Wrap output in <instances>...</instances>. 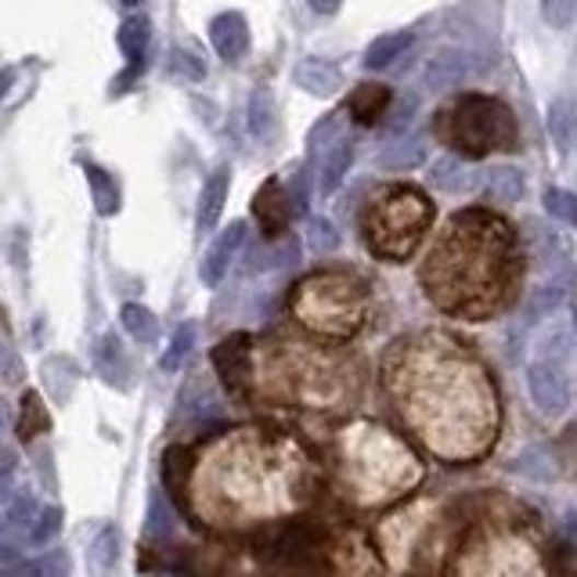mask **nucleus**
Listing matches in <instances>:
<instances>
[{
    "label": "nucleus",
    "instance_id": "ea45409f",
    "mask_svg": "<svg viewBox=\"0 0 577 577\" xmlns=\"http://www.w3.org/2000/svg\"><path fill=\"white\" fill-rule=\"evenodd\" d=\"M552 577H577V549L559 545L556 559H552Z\"/></svg>",
    "mask_w": 577,
    "mask_h": 577
},
{
    "label": "nucleus",
    "instance_id": "a19ab883",
    "mask_svg": "<svg viewBox=\"0 0 577 577\" xmlns=\"http://www.w3.org/2000/svg\"><path fill=\"white\" fill-rule=\"evenodd\" d=\"M563 545H570L577 549V506L563 517Z\"/></svg>",
    "mask_w": 577,
    "mask_h": 577
},
{
    "label": "nucleus",
    "instance_id": "7c9ffc66",
    "mask_svg": "<svg viewBox=\"0 0 577 577\" xmlns=\"http://www.w3.org/2000/svg\"><path fill=\"white\" fill-rule=\"evenodd\" d=\"M195 322H184L177 333H174V339H170V347H166V354H163V361H159V368L163 372H177V368L184 365V358L192 354V347H195Z\"/></svg>",
    "mask_w": 577,
    "mask_h": 577
},
{
    "label": "nucleus",
    "instance_id": "37998d69",
    "mask_svg": "<svg viewBox=\"0 0 577 577\" xmlns=\"http://www.w3.org/2000/svg\"><path fill=\"white\" fill-rule=\"evenodd\" d=\"M15 473V451L0 448V484H8V476Z\"/></svg>",
    "mask_w": 577,
    "mask_h": 577
},
{
    "label": "nucleus",
    "instance_id": "f8f14e48",
    "mask_svg": "<svg viewBox=\"0 0 577 577\" xmlns=\"http://www.w3.org/2000/svg\"><path fill=\"white\" fill-rule=\"evenodd\" d=\"M94 365H97V376H102L108 386L130 390V383H134L130 358L116 336H102V343H97V350H94Z\"/></svg>",
    "mask_w": 577,
    "mask_h": 577
},
{
    "label": "nucleus",
    "instance_id": "79ce46f5",
    "mask_svg": "<svg viewBox=\"0 0 577 577\" xmlns=\"http://www.w3.org/2000/svg\"><path fill=\"white\" fill-rule=\"evenodd\" d=\"M44 563L51 567V577H69V556H66V552H51Z\"/></svg>",
    "mask_w": 577,
    "mask_h": 577
},
{
    "label": "nucleus",
    "instance_id": "4c0bfd02",
    "mask_svg": "<svg viewBox=\"0 0 577 577\" xmlns=\"http://www.w3.org/2000/svg\"><path fill=\"white\" fill-rule=\"evenodd\" d=\"M170 69L181 72V77H188V80H203L206 77V66L195 55H188V51H170Z\"/></svg>",
    "mask_w": 577,
    "mask_h": 577
},
{
    "label": "nucleus",
    "instance_id": "b1692460",
    "mask_svg": "<svg viewBox=\"0 0 577 577\" xmlns=\"http://www.w3.org/2000/svg\"><path fill=\"white\" fill-rule=\"evenodd\" d=\"M412 47V33H390V36H379V41L365 51V66L368 69H386Z\"/></svg>",
    "mask_w": 577,
    "mask_h": 577
},
{
    "label": "nucleus",
    "instance_id": "6ab92c4d",
    "mask_svg": "<svg viewBox=\"0 0 577 577\" xmlns=\"http://www.w3.org/2000/svg\"><path fill=\"white\" fill-rule=\"evenodd\" d=\"M354 163V145L347 138H336L333 145L325 149V163H322V181H318V188L322 195H333L343 177H347V170Z\"/></svg>",
    "mask_w": 577,
    "mask_h": 577
},
{
    "label": "nucleus",
    "instance_id": "393cba45",
    "mask_svg": "<svg viewBox=\"0 0 577 577\" xmlns=\"http://www.w3.org/2000/svg\"><path fill=\"white\" fill-rule=\"evenodd\" d=\"M426 159V141L419 134H408L404 141H394V149H386V155H379V166L386 170H412Z\"/></svg>",
    "mask_w": 577,
    "mask_h": 577
},
{
    "label": "nucleus",
    "instance_id": "473e14b6",
    "mask_svg": "<svg viewBox=\"0 0 577 577\" xmlns=\"http://www.w3.org/2000/svg\"><path fill=\"white\" fill-rule=\"evenodd\" d=\"M545 210L556 217V220H563V224L577 228V195L574 192H567V188H549L545 192Z\"/></svg>",
    "mask_w": 577,
    "mask_h": 577
},
{
    "label": "nucleus",
    "instance_id": "a211bd4d",
    "mask_svg": "<svg viewBox=\"0 0 577 577\" xmlns=\"http://www.w3.org/2000/svg\"><path fill=\"white\" fill-rule=\"evenodd\" d=\"M228 181H231V174H228V166H220L217 174L206 181V188H203V199H199V235H206L217 220H220V210H224V199H228Z\"/></svg>",
    "mask_w": 577,
    "mask_h": 577
},
{
    "label": "nucleus",
    "instance_id": "09e8293b",
    "mask_svg": "<svg viewBox=\"0 0 577 577\" xmlns=\"http://www.w3.org/2000/svg\"><path fill=\"white\" fill-rule=\"evenodd\" d=\"M123 4H127V8H138V4H141V0H123Z\"/></svg>",
    "mask_w": 577,
    "mask_h": 577
},
{
    "label": "nucleus",
    "instance_id": "412c9836",
    "mask_svg": "<svg viewBox=\"0 0 577 577\" xmlns=\"http://www.w3.org/2000/svg\"><path fill=\"white\" fill-rule=\"evenodd\" d=\"M83 174H88V184H91V199H94V210L102 217H113L119 214V184L113 174H105L102 166L88 163L83 166Z\"/></svg>",
    "mask_w": 577,
    "mask_h": 577
},
{
    "label": "nucleus",
    "instance_id": "72a5a7b5",
    "mask_svg": "<svg viewBox=\"0 0 577 577\" xmlns=\"http://www.w3.org/2000/svg\"><path fill=\"white\" fill-rule=\"evenodd\" d=\"M61 506H44V512H41V520L33 523V531L26 534V542H33V545H47L51 538H58V531H61Z\"/></svg>",
    "mask_w": 577,
    "mask_h": 577
},
{
    "label": "nucleus",
    "instance_id": "7ed1b4c3",
    "mask_svg": "<svg viewBox=\"0 0 577 577\" xmlns=\"http://www.w3.org/2000/svg\"><path fill=\"white\" fill-rule=\"evenodd\" d=\"M372 286L354 267H318L289 289V314L303 333L343 343L365 333L372 322Z\"/></svg>",
    "mask_w": 577,
    "mask_h": 577
},
{
    "label": "nucleus",
    "instance_id": "9d476101",
    "mask_svg": "<svg viewBox=\"0 0 577 577\" xmlns=\"http://www.w3.org/2000/svg\"><path fill=\"white\" fill-rule=\"evenodd\" d=\"M390 105H394V91L386 83H358L347 102V113L358 127H379L390 113Z\"/></svg>",
    "mask_w": 577,
    "mask_h": 577
},
{
    "label": "nucleus",
    "instance_id": "f257e3e1",
    "mask_svg": "<svg viewBox=\"0 0 577 577\" xmlns=\"http://www.w3.org/2000/svg\"><path fill=\"white\" fill-rule=\"evenodd\" d=\"M386 386L397 412L445 459L484 455L495 426V383L473 350L445 333L397 339L386 354Z\"/></svg>",
    "mask_w": 577,
    "mask_h": 577
},
{
    "label": "nucleus",
    "instance_id": "49530a36",
    "mask_svg": "<svg viewBox=\"0 0 577 577\" xmlns=\"http://www.w3.org/2000/svg\"><path fill=\"white\" fill-rule=\"evenodd\" d=\"M11 429V408H8V401L0 397V437H4Z\"/></svg>",
    "mask_w": 577,
    "mask_h": 577
},
{
    "label": "nucleus",
    "instance_id": "a878e982",
    "mask_svg": "<svg viewBox=\"0 0 577 577\" xmlns=\"http://www.w3.org/2000/svg\"><path fill=\"white\" fill-rule=\"evenodd\" d=\"M119 322H123V328H127V336H134L138 343H152L159 336V318L149 311V307H141V303L123 307Z\"/></svg>",
    "mask_w": 577,
    "mask_h": 577
},
{
    "label": "nucleus",
    "instance_id": "e433bc0d",
    "mask_svg": "<svg viewBox=\"0 0 577 577\" xmlns=\"http://www.w3.org/2000/svg\"><path fill=\"white\" fill-rule=\"evenodd\" d=\"M0 577H47V563L44 559H11L0 567Z\"/></svg>",
    "mask_w": 577,
    "mask_h": 577
},
{
    "label": "nucleus",
    "instance_id": "2f4dec72",
    "mask_svg": "<svg viewBox=\"0 0 577 577\" xmlns=\"http://www.w3.org/2000/svg\"><path fill=\"white\" fill-rule=\"evenodd\" d=\"M434 181L440 184V188H448V192H462L465 184H473L470 170L462 166V159H459V155L440 159V163L434 166Z\"/></svg>",
    "mask_w": 577,
    "mask_h": 577
},
{
    "label": "nucleus",
    "instance_id": "1a4fd4ad",
    "mask_svg": "<svg viewBox=\"0 0 577 577\" xmlns=\"http://www.w3.org/2000/svg\"><path fill=\"white\" fill-rule=\"evenodd\" d=\"M245 231H250V228H245V220H235V224H228L210 242V250H206L203 267H199V275H203L206 286H220V281H224V275L231 272V264H235L239 250L245 245Z\"/></svg>",
    "mask_w": 577,
    "mask_h": 577
},
{
    "label": "nucleus",
    "instance_id": "20e7f679",
    "mask_svg": "<svg viewBox=\"0 0 577 577\" xmlns=\"http://www.w3.org/2000/svg\"><path fill=\"white\" fill-rule=\"evenodd\" d=\"M437 220L429 192L412 181H390L368 192L358 214V235L376 261L404 264L419 250Z\"/></svg>",
    "mask_w": 577,
    "mask_h": 577
},
{
    "label": "nucleus",
    "instance_id": "a18cd8bd",
    "mask_svg": "<svg viewBox=\"0 0 577 577\" xmlns=\"http://www.w3.org/2000/svg\"><path fill=\"white\" fill-rule=\"evenodd\" d=\"M343 4V0H311V8L314 11H322V15H333V11Z\"/></svg>",
    "mask_w": 577,
    "mask_h": 577
},
{
    "label": "nucleus",
    "instance_id": "58836bf2",
    "mask_svg": "<svg viewBox=\"0 0 577 577\" xmlns=\"http://www.w3.org/2000/svg\"><path fill=\"white\" fill-rule=\"evenodd\" d=\"M0 379L4 383H22V361L8 343H0Z\"/></svg>",
    "mask_w": 577,
    "mask_h": 577
},
{
    "label": "nucleus",
    "instance_id": "5701e85b",
    "mask_svg": "<svg viewBox=\"0 0 577 577\" xmlns=\"http://www.w3.org/2000/svg\"><path fill=\"white\" fill-rule=\"evenodd\" d=\"M145 531H149L152 542H166V538H174V531H177L174 506H170L159 487L149 495V520H145Z\"/></svg>",
    "mask_w": 577,
    "mask_h": 577
},
{
    "label": "nucleus",
    "instance_id": "de8ad7c7",
    "mask_svg": "<svg viewBox=\"0 0 577 577\" xmlns=\"http://www.w3.org/2000/svg\"><path fill=\"white\" fill-rule=\"evenodd\" d=\"M11 88V72H0V94Z\"/></svg>",
    "mask_w": 577,
    "mask_h": 577
},
{
    "label": "nucleus",
    "instance_id": "c03bdc74",
    "mask_svg": "<svg viewBox=\"0 0 577 577\" xmlns=\"http://www.w3.org/2000/svg\"><path fill=\"white\" fill-rule=\"evenodd\" d=\"M41 473H44V484L55 491V470H51V448H41Z\"/></svg>",
    "mask_w": 577,
    "mask_h": 577
},
{
    "label": "nucleus",
    "instance_id": "c85d7f7f",
    "mask_svg": "<svg viewBox=\"0 0 577 577\" xmlns=\"http://www.w3.org/2000/svg\"><path fill=\"white\" fill-rule=\"evenodd\" d=\"M462 55H455V51H445L440 55L434 66H429V77H426V83L434 91H448V88H455V83L462 80V72H465V66H462Z\"/></svg>",
    "mask_w": 577,
    "mask_h": 577
},
{
    "label": "nucleus",
    "instance_id": "6e6552de",
    "mask_svg": "<svg viewBox=\"0 0 577 577\" xmlns=\"http://www.w3.org/2000/svg\"><path fill=\"white\" fill-rule=\"evenodd\" d=\"M253 217H256V224H261L267 242H278L289 235V220L297 217V210H292L289 192L281 188L278 177L264 181L261 192L253 195Z\"/></svg>",
    "mask_w": 577,
    "mask_h": 577
},
{
    "label": "nucleus",
    "instance_id": "4468645a",
    "mask_svg": "<svg viewBox=\"0 0 577 577\" xmlns=\"http://www.w3.org/2000/svg\"><path fill=\"white\" fill-rule=\"evenodd\" d=\"M116 559H119V527L116 523H102V527H97V534L91 538V545H88L91 577H113Z\"/></svg>",
    "mask_w": 577,
    "mask_h": 577
},
{
    "label": "nucleus",
    "instance_id": "0eeeda50",
    "mask_svg": "<svg viewBox=\"0 0 577 577\" xmlns=\"http://www.w3.org/2000/svg\"><path fill=\"white\" fill-rule=\"evenodd\" d=\"M214 365H217L220 383H224L231 394L245 397L253 390V336H245V333L228 336L214 350Z\"/></svg>",
    "mask_w": 577,
    "mask_h": 577
},
{
    "label": "nucleus",
    "instance_id": "f3484780",
    "mask_svg": "<svg viewBox=\"0 0 577 577\" xmlns=\"http://www.w3.org/2000/svg\"><path fill=\"white\" fill-rule=\"evenodd\" d=\"M297 83H300L303 91L318 94V97H328V94L339 91L343 77H339L336 66H328V61H322V58H307V61H300V66H297Z\"/></svg>",
    "mask_w": 577,
    "mask_h": 577
},
{
    "label": "nucleus",
    "instance_id": "423d86ee",
    "mask_svg": "<svg viewBox=\"0 0 577 577\" xmlns=\"http://www.w3.org/2000/svg\"><path fill=\"white\" fill-rule=\"evenodd\" d=\"M527 397L545 419H563L570 408V379L559 361L538 358L527 365Z\"/></svg>",
    "mask_w": 577,
    "mask_h": 577
},
{
    "label": "nucleus",
    "instance_id": "c9c22d12",
    "mask_svg": "<svg viewBox=\"0 0 577 577\" xmlns=\"http://www.w3.org/2000/svg\"><path fill=\"white\" fill-rule=\"evenodd\" d=\"M542 11H545V22L549 26H570V22L577 19V0H542Z\"/></svg>",
    "mask_w": 577,
    "mask_h": 577
},
{
    "label": "nucleus",
    "instance_id": "aec40b11",
    "mask_svg": "<svg viewBox=\"0 0 577 577\" xmlns=\"http://www.w3.org/2000/svg\"><path fill=\"white\" fill-rule=\"evenodd\" d=\"M44 386L51 390V397L58 404H69L72 397V386H77V379H80V368L72 365L69 358H58V354H51V358L44 361Z\"/></svg>",
    "mask_w": 577,
    "mask_h": 577
},
{
    "label": "nucleus",
    "instance_id": "c756f323",
    "mask_svg": "<svg viewBox=\"0 0 577 577\" xmlns=\"http://www.w3.org/2000/svg\"><path fill=\"white\" fill-rule=\"evenodd\" d=\"M487 188L498 203H520L523 199V174L512 166H498L495 174L487 177Z\"/></svg>",
    "mask_w": 577,
    "mask_h": 577
},
{
    "label": "nucleus",
    "instance_id": "bb28decb",
    "mask_svg": "<svg viewBox=\"0 0 577 577\" xmlns=\"http://www.w3.org/2000/svg\"><path fill=\"white\" fill-rule=\"evenodd\" d=\"M47 429V412H44V401L36 390H26L22 394V408H19V437L26 440H36Z\"/></svg>",
    "mask_w": 577,
    "mask_h": 577
},
{
    "label": "nucleus",
    "instance_id": "4be33fe9",
    "mask_svg": "<svg viewBox=\"0 0 577 577\" xmlns=\"http://www.w3.org/2000/svg\"><path fill=\"white\" fill-rule=\"evenodd\" d=\"M41 512H44V506L36 501L33 491H15V495L4 501V520L11 531H19V534H30L33 523L41 520Z\"/></svg>",
    "mask_w": 577,
    "mask_h": 577
},
{
    "label": "nucleus",
    "instance_id": "dca6fc26",
    "mask_svg": "<svg viewBox=\"0 0 577 577\" xmlns=\"http://www.w3.org/2000/svg\"><path fill=\"white\" fill-rule=\"evenodd\" d=\"M549 134L563 155L577 152V105H574V97H556V102H552Z\"/></svg>",
    "mask_w": 577,
    "mask_h": 577
},
{
    "label": "nucleus",
    "instance_id": "9b49d317",
    "mask_svg": "<svg viewBox=\"0 0 577 577\" xmlns=\"http://www.w3.org/2000/svg\"><path fill=\"white\" fill-rule=\"evenodd\" d=\"M210 41L224 61H239L250 51V26H245V19L239 11H224V15H217L210 22Z\"/></svg>",
    "mask_w": 577,
    "mask_h": 577
},
{
    "label": "nucleus",
    "instance_id": "cd10ccee",
    "mask_svg": "<svg viewBox=\"0 0 577 577\" xmlns=\"http://www.w3.org/2000/svg\"><path fill=\"white\" fill-rule=\"evenodd\" d=\"M512 473L527 476V481H552L556 476V462L545 448H523L517 459H512Z\"/></svg>",
    "mask_w": 577,
    "mask_h": 577
},
{
    "label": "nucleus",
    "instance_id": "8fccbe9b",
    "mask_svg": "<svg viewBox=\"0 0 577 577\" xmlns=\"http://www.w3.org/2000/svg\"><path fill=\"white\" fill-rule=\"evenodd\" d=\"M574 336H577V307H574Z\"/></svg>",
    "mask_w": 577,
    "mask_h": 577
},
{
    "label": "nucleus",
    "instance_id": "f704fd0d",
    "mask_svg": "<svg viewBox=\"0 0 577 577\" xmlns=\"http://www.w3.org/2000/svg\"><path fill=\"white\" fill-rule=\"evenodd\" d=\"M307 239H311V250H318V253L339 250V231H336L333 220H325V217H314L311 220V228H307Z\"/></svg>",
    "mask_w": 577,
    "mask_h": 577
},
{
    "label": "nucleus",
    "instance_id": "f03ea898",
    "mask_svg": "<svg viewBox=\"0 0 577 577\" xmlns=\"http://www.w3.org/2000/svg\"><path fill=\"white\" fill-rule=\"evenodd\" d=\"M527 250L509 217L491 206H462L440 228L419 267V286L440 314L487 322L517 303Z\"/></svg>",
    "mask_w": 577,
    "mask_h": 577
},
{
    "label": "nucleus",
    "instance_id": "39448f33",
    "mask_svg": "<svg viewBox=\"0 0 577 577\" xmlns=\"http://www.w3.org/2000/svg\"><path fill=\"white\" fill-rule=\"evenodd\" d=\"M434 134L462 163H481L487 155L520 149V119L495 94L465 91L434 113Z\"/></svg>",
    "mask_w": 577,
    "mask_h": 577
},
{
    "label": "nucleus",
    "instance_id": "2eb2a0df",
    "mask_svg": "<svg viewBox=\"0 0 577 577\" xmlns=\"http://www.w3.org/2000/svg\"><path fill=\"white\" fill-rule=\"evenodd\" d=\"M149 36H152V26L149 19L134 15L119 26V51L123 58L130 61V72L127 77H138V72L145 69V51H149Z\"/></svg>",
    "mask_w": 577,
    "mask_h": 577
},
{
    "label": "nucleus",
    "instance_id": "ddd939ff",
    "mask_svg": "<svg viewBox=\"0 0 577 577\" xmlns=\"http://www.w3.org/2000/svg\"><path fill=\"white\" fill-rule=\"evenodd\" d=\"M570 289H574V272L567 267L563 275H552L549 281H542L531 297H527V311H523V322L531 325V322H538V318H545V314H552L556 307L570 297Z\"/></svg>",
    "mask_w": 577,
    "mask_h": 577
}]
</instances>
